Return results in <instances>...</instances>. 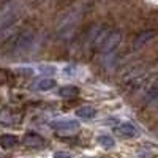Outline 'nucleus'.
I'll return each instance as SVG.
<instances>
[{"instance_id":"f257e3e1","label":"nucleus","mask_w":158,"mask_h":158,"mask_svg":"<svg viewBox=\"0 0 158 158\" xmlns=\"http://www.w3.org/2000/svg\"><path fill=\"white\" fill-rule=\"evenodd\" d=\"M115 131H117V133H120L122 136H127V138H136V136L139 135L138 128H136L133 123H130V122L118 123V125L115 127Z\"/></svg>"},{"instance_id":"f03ea898","label":"nucleus","mask_w":158,"mask_h":158,"mask_svg":"<svg viewBox=\"0 0 158 158\" xmlns=\"http://www.w3.org/2000/svg\"><path fill=\"white\" fill-rule=\"evenodd\" d=\"M22 141H24V144H27V146H30V147H43L44 146V139L40 136L38 133H35V131H29V133H25Z\"/></svg>"},{"instance_id":"7ed1b4c3","label":"nucleus","mask_w":158,"mask_h":158,"mask_svg":"<svg viewBox=\"0 0 158 158\" xmlns=\"http://www.w3.org/2000/svg\"><path fill=\"white\" fill-rule=\"evenodd\" d=\"M56 130H67V131H76L79 130V122L73 120V118H68V120H57L52 123Z\"/></svg>"},{"instance_id":"20e7f679","label":"nucleus","mask_w":158,"mask_h":158,"mask_svg":"<svg viewBox=\"0 0 158 158\" xmlns=\"http://www.w3.org/2000/svg\"><path fill=\"white\" fill-rule=\"evenodd\" d=\"M118 43H120V33L115 32L106 40V43H104V46H103V52L104 54H109V52H112L118 46Z\"/></svg>"},{"instance_id":"39448f33","label":"nucleus","mask_w":158,"mask_h":158,"mask_svg":"<svg viewBox=\"0 0 158 158\" xmlns=\"http://www.w3.org/2000/svg\"><path fill=\"white\" fill-rule=\"evenodd\" d=\"M79 94V89L74 87V85H62L59 90H57V95L62 97V98H73Z\"/></svg>"},{"instance_id":"423d86ee","label":"nucleus","mask_w":158,"mask_h":158,"mask_svg":"<svg viewBox=\"0 0 158 158\" xmlns=\"http://www.w3.org/2000/svg\"><path fill=\"white\" fill-rule=\"evenodd\" d=\"M35 87L38 90H51V89H54L56 87V79H52V77H43V79H40V81L35 84Z\"/></svg>"},{"instance_id":"0eeeda50","label":"nucleus","mask_w":158,"mask_h":158,"mask_svg":"<svg viewBox=\"0 0 158 158\" xmlns=\"http://www.w3.org/2000/svg\"><path fill=\"white\" fill-rule=\"evenodd\" d=\"M18 144V138L13 136V135H2L0 136V147L3 149H10V147H15Z\"/></svg>"},{"instance_id":"6e6552de","label":"nucleus","mask_w":158,"mask_h":158,"mask_svg":"<svg viewBox=\"0 0 158 158\" xmlns=\"http://www.w3.org/2000/svg\"><path fill=\"white\" fill-rule=\"evenodd\" d=\"M97 142L100 144L101 147L108 149V150H111V149L115 147V141H114L109 135H100V136L97 138Z\"/></svg>"},{"instance_id":"1a4fd4ad","label":"nucleus","mask_w":158,"mask_h":158,"mask_svg":"<svg viewBox=\"0 0 158 158\" xmlns=\"http://www.w3.org/2000/svg\"><path fill=\"white\" fill-rule=\"evenodd\" d=\"M95 115H97V111L92 106H82L76 111V117H81V118H94Z\"/></svg>"},{"instance_id":"9d476101","label":"nucleus","mask_w":158,"mask_h":158,"mask_svg":"<svg viewBox=\"0 0 158 158\" xmlns=\"http://www.w3.org/2000/svg\"><path fill=\"white\" fill-rule=\"evenodd\" d=\"M152 36H153V32H146V33L139 35V36L136 38V41H135V48H139V46H142L144 43H147Z\"/></svg>"},{"instance_id":"9b49d317","label":"nucleus","mask_w":158,"mask_h":158,"mask_svg":"<svg viewBox=\"0 0 158 158\" xmlns=\"http://www.w3.org/2000/svg\"><path fill=\"white\" fill-rule=\"evenodd\" d=\"M158 100V85L153 87L150 92H149V95L146 98V103H152V101H156Z\"/></svg>"},{"instance_id":"f8f14e48","label":"nucleus","mask_w":158,"mask_h":158,"mask_svg":"<svg viewBox=\"0 0 158 158\" xmlns=\"http://www.w3.org/2000/svg\"><path fill=\"white\" fill-rule=\"evenodd\" d=\"M54 158H73V156L70 153H67V152H56Z\"/></svg>"}]
</instances>
